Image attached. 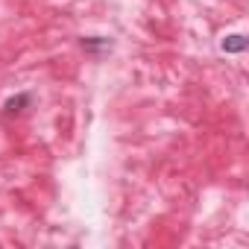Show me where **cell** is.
Returning <instances> with one entry per match:
<instances>
[{"label": "cell", "mask_w": 249, "mask_h": 249, "mask_svg": "<svg viewBox=\"0 0 249 249\" xmlns=\"http://www.w3.org/2000/svg\"><path fill=\"white\" fill-rule=\"evenodd\" d=\"M246 44H249V41H246L243 36H226V38L220 41V47H223L226 53H243Z\"/></svg>", "instance_id": "1"}, {"label": "cell", "mask_w": 249, "mask_h": 249, "mask_svg": "<svg viewBox=\"0 0 249 249\" xmlns=\"http://www.w3.org/2000/svg\"><path fill=\"white\" fill-rule=\"evenodd\" d=\"M82 47L85 50H108L111 41L108 38H100V36H91V38H82Z\"/></svg>", "instance_id": "2"}, {"label": "cell", "mask_w": 249, "mask_h": 249, "mask_svg": "<svg viewBox=\"0 0 249 249\" xmlns=\"http://www.w3.org/2000/svg\"><path fill=\"white\" fill-rule=\"evenodd\" d=\"M27 103H30V94H18V97H12V100L6 103V111H21Z\"/></svg>", "instance_id": "3"}]
</instances>
